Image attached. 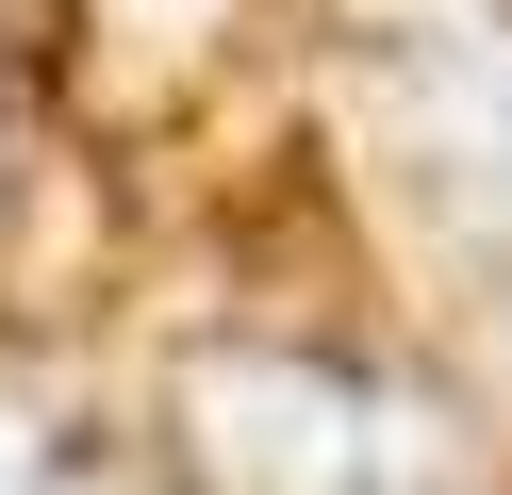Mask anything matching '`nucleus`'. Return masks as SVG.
I'll return each mask as SVG.
<instances>
[{"mask_svg":"<svg viewBox=\"0 0 512 495\" xmlns=\"http://www.w3.org/2000/svg\"><path fill=\"white\" fill-rule=\"evenodd\" d=\"M248 413H265V429H232L248 495H430L413 413H380V396H347V380H298V363H281Z\"/></svg>","mask_w":512,"mask_h":495,"instance_id":"f257e3e1","label":"nucleus"},{"mask_svg":"<svg viewBox=\"0 0 512 495\" xmlns=\"http://www.w3.org/2000/svg\"><path fill=\"white\" fill-rule=\"evenodd\" d=\"M413 149H430V182L463 198V231H479V264H496V297H512V66L479 50V66H413Z\"/></svg>","mask_w":512,"mask_h":495,"instance_id":"f03ea898","label":"nucleus"}]
</instances>
